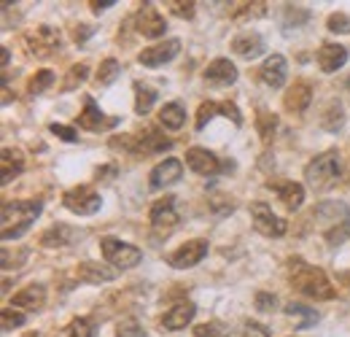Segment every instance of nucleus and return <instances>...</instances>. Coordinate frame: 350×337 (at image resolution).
<instances>
[{
  "label": "nucleus",
  "instance_id": "c03bdc74",
  "mask_svg": "<svg viewBox=\"0 0 350 337\" xmlns=\"http://www.w3.org/2000/svg\"><path fill=\"white\" fill-rule=\"evenodd\" d=\"M243 337H269V329H267L264 324H259V321H248V324H245V335Z\"/></svg>",
  "mask_w": 350,
  "mask_h": 337
},
{
  "label": "nucleus",
  "instance_id": "ea45409f",
  "mask_svg": "<svg viewBox=\"0 0 350 337\" xmlns=\"http://www.w3.org/2000/svg\"><path fill=\"white\" fill-rule=\"evenodd\" d=\"M254 305H256V310H262V313H272V310H275V305H278V297L269 295V292H256Z\"/></svg>",
  "mask_w": 350,
  "mask_h": 337
},
{
  "label": "nucleus",
  "instance_id": "20e7f679",
  "mask_svg": "<svg viewBox=\"0 0 350 337\" xmlns=\"http://www.w3.org/2000/svg\"><path fill=\"white\" fill-rule=\"evenodd\" d=\"M111 146L130 151V154H162V151L173 149V140L159 135L157 129L146 127L140 135H122V140H111Z\"/></svg>",
  "mask_w": 350,
  "mask_h": 337
},
{
  "label": "nucleus",
  "instance_id": "c9c22d12",
  "mask_svg": "<svg viewBox=\"0 0 350 337\" xmlns=\"http://www.w3.org/2000/svg\"><path fill=\"white\" fill-rule=\"evenodd\" d=\"M0 324H3V332H11V329H19L25 324V316L16 313L14 308H3L0 310Z\"/></svg>",
  "mask_w": 350,
  "mask_h": 337
},
{
  "label": "nucleus",
  "instance_id": "c85d7f7f",
  "mask_svg": "<svg viewBox=\"0 0 350 337\" xmlns=\"http://www.w3.org/2000/svg\"><path fill=\"white\" fill-rule=\"evenodd\" d=\"M119 73H122V65H119V60H113V57H108V60H103L100 62V71H97V84H113L116 79H119Z\"/></svg>",
  "mask_w": 350,
  "mask_h": 337
},
{
  "label": "nucleus",
  "instance_id": "37998d69",
  "mask_svg": "<svg viewBox=\"0 0 350 337\" xmlns=\"http://www.w3.org/2000/svg\"><path fill=\"white\" fill-rule=\"evenodd\" d=\"M49 129H51V135H57V138H62V140H68V143H76L79 140V132L73 129V127H65V125H49Z\"/></svg>",
  "mask_w": 350,
  "mask_h": 337
},
{
  "label": "nucleus",
  "instance_id": "a18cd8bd",
  "mask_svg": "<svg viewBox=\"0 0 350 337\" xmlns=\"http://www.w3.org/2000/svg\"><path fill=\"white\" fill-rule=\"evenodd\" d=\"M113 3H116V0H92V11H94V14H103V11L111 8Z\"/></svg>",
  "mask_w": 350,
  "mask_h": 337
},
{
  "label": "nucleus",
  "instance_id": "9d476101",
  "mask_svg": "<svg viewBox=\"0 0 350 337\" xmlns=\"http://www.w3.org/2000/svg\"><path fill=\"white\" fill-rule=\"evenodd\" d=\"M135 30H137L143 38H159V36H165L167 22H165V16H162L151 3H146V5H140V11L135 14Z\"/></svg>",
  "mask_w": 350,
  "mask_h": 337
},
{
  "label": "nucleus",
  "instance_id": "6e6552de",
  "mask_svg": "<svg viewBox=\"0 0 350 337\" xmlns=\"http://www.w3.org/2000/svg\"><path fill=\"white\" fill-rule=\"evenodd\" d=\"M25 43H27V49H30L33 57H41L44 60V57H51L59 49L62 38H59V30L41 25V27H36V30H30L25 36Z\"/></svg>",
  "mask_w": 350,
  "mask_h": 337
},
{
  "label": "nucleus",
  "instance_id": "39448f33",
  "mask_svg": "<svg viewBox=\"0 0 350 337\" xmlns=\"http://www.w3.org/2000/svg\"><path fill=\"white\" fill-rule=\"evenodd\" d=\"M100 251L105 256L108 264H113L116 270H130L143 262V251L132 243H124L119 238H103L100 240Z\"/></svg>",
  "mask_w": 350,
  "mask_h": 337
},
{
  "label": "nucleus",
  "instance_id": "2eb2a0df",
  "mask_svg": "<svg viewBox=\"0 0 350 337\" xmlns=\"http://www.w3.org/2000/svg\"><path fill=\"white\" fill-rule=\"evenodd\" d=\"M310 103H312V86L307 84V82H294V84L286 89V95H283V105H286V111L288 114H305L307 108H310Z\"/></svg>",
  "mask_w": 350,
  "mask_h": 337
},
{
  "label": "nucleus",
  "instance_id": "09e8293b",
  "mask_svg": "<svg viewBox=\"0 0 350 337\" xmlns=\"http://www.w3.org/2000/svg\"><path fill=\"white\" fill-rule=\"evenodd\" d=\"M8 60H11V54H8V49H3V68L8 65Z\"/></svg>",
  "mask_w": 350,
  "mask_h": 337
},
{
  "label": "nucleus",
  "instance_id": "4468645a",
  "mask_svg": "<svg viewBox=\"0 0 350 337\" xmlns=\"http://www.w3.org/2000/svg\"><path fill=\"white\" fill-rule=\"evenodd\" d=\"M81 238H84L81 229H76L70 224H54V227H49L41 235V246H46V249H62V246H73Z\"/></svg>",
  "mask_w": 350,
  "mask_h": 337
},
{
  "label": "nucleus",
  "instance_id": "cd10ccee",
  "mask_svg": "<svg viewBox=\"0 0 350 337\" xmlns=\"http://www.w3.org/2000/svg\"><path fill=\"white\" fill-rule=\"evenodd\" d=\"M157 103V92L143 82H135V114L137 116H146Z\"/></svg>",
  "mask_w": 350,
  "mask_h": 337
},
{
  "label": "nucleus",
  "instance_id": "f257e3e1",
  "mask_svg": "<svg viewBox=\"0 0 350 337\" xmlns=\"http://www.w3.org/2000/svg\"><path fill=\"white\" fill-rule=\"evenodd\" d=\"M288 281H291V286L297 292H302L305 297H312V299H334L337 297V289L332 286L326 273L321 267L307 264L305 259H299V256L288 259Z\"/></svg>",
  "mask_w": 350,
  "mask_h": 337
},
{
  "label": "nucleus",
  "instance_id": "7ed1b4c3",
  "mask_svg": "<svg viewBox=\"0 0 350 337\" xmlns=\"http://www.w3.org/2000/svg\"><path fill=\"white\" fill-rule=\"evenodd\" d=\"M340 173H342L340 154L337 151H323V154H318L305 168V181L315 192H323V189L334 186V181L340 178Z\"/></svg>",
  "mask_w": 350,
  "mask_h": 337
},
{
  "label": "nucleus",
  "instance_id": "de8ad7c7",
  "mask_svg": "<svg viewBox=\"0 0 350 337\" xmlns=\"http://www.w3.org/2000/svg\"><path fill=\"white\" fill-rule=\"evenodd\" d=\"M113 173H116V168H113V165H111V168L97 170V181H100V178H105V175H113Z\"/></svg>",
  "mask_w": 350,
  "mask_h": 337
},
{
  "label": "nucleus",
  "instance_id": "4be33fe9",
  "mask_svg": "<svg viewBox=\"0 0 350 337\" xmlns=\"http://www.w3.org/2000/svg\"><path fill=\"white\" fill-rule=\"evenodd\" d=\"M232 51L240 54V57H245V60H254V57H259L264 51V38L259 33H254V30H245V33L234 36Z\"/></svg>",
  "mask_w": 350,
  "mask_h": 337
},
{
  "label": "nucleus",
  "instance_id": "c756f323",
  "mask_svg": "<svg viewBox=\"0 0 350 337\" xmlns=\"http://www.w3.org/2000/svg\"><path fill=\"white\" fill-rule=\"evenodd\" d=\"M286 313L299 319V329H307V327H312V324L318 321V313L310 310V308L302 305V302H288V305H286Z\"/></svg>",
  "mask_w": 350,
  "mask_h": 337
},
{
  "label": "nucleus",
  "instance_id": "aec40b11",
  "mask_svg": "<svg viewBox=\"0 0 350 337\" xmlns=\"http://www.w3.org/2000/svg\"><path fill=\"white\" fill-rule=\"evenodd\" d=\"M267 186L275 189V195L280 197V203L288 211L302 208V203H305V186L302 184H297V181H269Z\"/></svg>",
  "mask_w": 350,
  "mask_h": 337
},
{
  "label": "nucleus",
  "instance_id": "a878e982",
  "mask_svg": "<svg viewBox=\"0 0 350 337\" xmlns=\"http://www.w3.org/2000/svg\"><path fill=\"white\" fill-rule=\"evenodd\" d=\"M3 160H0V178H3V184H8V181H14L22 170H25V157H22V151H16V149H3V154H0Z\"/></svg>",
  "mask_w": 350,
  "mask_h": 337
},
{
  "label": "nucleus",
  "instance_id": "4c0bfd02",
  "mask_svg": "<svg viewBox=\"0 0 350 337\" xmlns=\"http://www.w3.org/2000/svg\"><path fill=\"white\" fill-rule=\"evenodd\" d=\"M226 327L221 324V321H208V324H200L197 329H194V337H226Z\"/></svg>",
  "mask_w": 350,
  "mask_h": 337
},
{
  "label": "nucleus",
  "instance_id": "2f4dec72",
  "mask_svg": "<svg viewBox=\"0 0 350 337\" xmlns=\"http://www.w3.org/2000/svg\"><path fill=\"white\" fill-rule=\"evenodd\" d=\"M256 129H259L262 140H272V135H275V129H278V116L269 114V111H259V114H256Z\"/></svg>",
  "mask_w": 350,
  "mask_h": 337
},
{
  "label": "nucleus",
  "instance_id": "e433bc0d",
  "mask_svg": "<svg viewBox=\"0 0 350 337\" xmlns=\"http://www.w3.org/2000/svg\"><path fill=\"white\" fill-rule=\"evenodd\" d=\"M116 337H146V332H143V327H140L137 319H124L116 327Z\"/></svg>",
  "mask_w": 350,
  "mask_h": 337
},
{
  "label": "nucleus",
  "instance_id": "393cba45",
  "mask_svg": "<svg viewBox=\"0 0 350 337\" xmlns=\"http://www.w3.org/2000/svg\"><path fill=\"white\" fill-rule=\"evenodd\" d=\"M194 316H197V308H194L191 302H180V305L170 308V310L162 316V327H165V329H170V332L183 329Z\"/></svg>",
  "mask_w": 350,
  "mask_h": 337
},
{
  "label": "nucleus",
  "instance_id": "412c9836",
  "mask_svg": "<svg viewBox=\"0 0 350 337\" xmlns=\"http://www.w3.org/2000/svg\"><path fill=\"white\" fill-rule=\"evenodd\" d=\"M119 125V119H105V114L100 111V105L87 97L84 100V111L79 114V127L81 129H89V132H100V129H105V127H113Z\"/></svg>",
  "mask_w": 350,
  "mask_h": 337
},
{
  "label": "nucleus",
  "instance_id": "b1692460",
  "mask_svg": "<svg viewBox=\"0 0 350 337\" xmlns=\"http://www.w3.org/2000/svg\"><path fill=\"white\" fill-rule=\"evenodd\" d=\"M205 79L211 82V84H234L237 82V68H234V62H229V60H213L208 68H205Z\"/></svg>",
  "mask_w": 350,
  "mask_h": 337
},
{
  "label": "nucleus",
  "instance_id": "423d86ee",
  "mask_svg": "<svg viewBox=\"0 0 350 337\" xmlns=\"http://www.w3.org/2000/svg\"><path fill=\"white\" fill-rule=\"evenodd\" d=\"M62 205L68 211L79 213V216H92V213L100 211L103 200L92 186H73V189H68L62 195Z\"/></svg>",
  "mask_w": 350,
  "mask_h": 337
},
{
  "label": "nucleus",
  "instance_id": "7c9ffc66",
  "mask_svg": "<svg viewBox=\"0 0 350 337\" xmlns=\"http://www.w3.org/2000/svg\"><path fill=\"white\" fill-rule=\"evenodd\" d=\"M65 335L68 337H94L97 335V324H94V319H73V321L65 327Z\"/></svg>",
  "mask_w": 350,
  "mask_h": 337
},
{
  "label": "nucleus",
  "instance_id": "f03ea898",
  "mask_svg": "<svg viewBox=\"0 0 350 337\" xmlns=\"http://www.w3.org/2000/svg\"><path fill=\"white\" fill-rule=\"evenodd\" d=\"M44 203L41 200H5L3 203V240H16L22 238L30 224L41 216Z\"/></svg>",
  "mask_w": 350,
  "mask_h": 337
},
{
  "label": "nucleus",
  "instance_id": "f704fd0d",
  "mask_svg": "<svg viewBox=\"0 0 350 337\" xmlns=\"http://www.w3.org/2000/svg\"><path fill=\"white\" fill-rule=\"evenodd\" d=\"M51 84H54V73H51V71H38V73L27 82V92H30V95H41V92H46Z\"/></svg>",
  "mask_w": 350,
  "mask_h": 337
},
{
  "label": "nucleus",
  "instance_id": "f3484780",
  "mask_svg": "<svg viewBox=\"0 0 350 337\" xmlns=\"http://www.w3.org/2000/svg\"><path fill=\"white\" fill-rule=\"evenodd\" d=\"M76 278L81 284H108L119 278V270L113 264H100V262H81L76 270Z\"/></svg>",
  "mask_w": 350,
  "mask_h": 337
},
{
  "label": "nucleus",
  "instance_id": "72a5a7b5",
  "mask_svg": "<svg viewBox=\"0 0 350 337\" xmlns=\"http://www.w3.org/2000/svg\"><path fill=\"white\" fill-rule=\"evenodd\" d=\"M216 114H221V103H213V100L202 103V105L197 108V122H194V127H197V129H205V125H208Z\"/></svg>",
  "mask_w": 350,
  "mask_h": 337
},
{
  "label": "nucleus",
  "instance_id": "ddd939ff",
  "mask_svg": "<svg viewBox=\"0 0 350 337\" xmlns=\"http://www.w3.org/2000/svg\"><path fill=\"white\" fill-rule=\"evenodd\" d=\"M148 221H151V227L159 229V232L175 229V224H178L175 197H162V200H157V203L151 205V211H148Z\"/></svg>",
  "mask_w": 350,
  "mask_h": 337
},
{
  "label": "nucleus",
  "instance_id": "1a4fd4ad",
  "mask_svg": "<svg viewBox=\"0 0 350 337\" xmlns=\"http://www.w3.org/2000/svg\"><path fill=\"white\" fill-rule=\"evenodd\" d=\"M251 216H254V227L262 235H267V238H280L288 229V224L272 211L267 203H251Z\"/></svg>",
  "mask_w": 350,
  "mask_h": 337
},
{
  "label": "nucleus",
  "instance_id": "79ce46f5",
  "mask_svg": "<svg viewBox=\"0 0 350 337\" xmlns=\"http://www.w3.org/2000/svg\"><path fill=\"white\" fill-rule=\"evenodd\" d=\"M326 25H329L332 33H350V19L345 14H332V16L326 19Z\"/></svg>",
  "mask_w": 350,
  "mask_h": 337
},
{
  "label": "nucleus",
  "instance_id": "bb28decb",
  "mask_svg": "<svg viewBox=\"0 0 350 337\" xmlns=\"http://www.w3.org/2000/svg\"><path fill=\"white\" fill-rule=\"evenodd\" d=\"M159 125L165 127V129H180V127L186 125V111H183V105H180V103H167V105H162V111H159Z\"/></svg>",
  "mask_w": 350,
  "mask_h": 337
},
{
  "label": "nucleus",
  "instance_id": "49530a36",
  "mask_svg": "<svg viewBox=\"0 0 350 337\" xmlns=\"http://www.w3.org/2000/svg\"><path fill=\"white\" fill-rule=\"evenodd\" d=\"M73 36H76V41H87L89 36H92V27H89V25H79Z\"/></svg>",
  "mask_w": 350,
  "mask_h": 337
},
{
  "label": "nucleus",
  "instance_id": "dca6fc26",
  "mask_svg": "<svg viewBox=\"0 0 350 337\" xmlns=\"http://www.w3.org/2000/svg\"><path fill=\"white\" fill-rule=\"evenodd\" d=\"M315 60L323 73H334L348 62V49L340 43H321V49L315 51Z\"/></svg>",
  "mask_w": 350,
  "mask_h": 337
},
{
  "label": "nucleus",
  "instance_id": "9b49d317",
  "mask_svg": "<svg viewBox=\"0 0 350 337\" xmlns=\"http://www.w3.org/2000/svg\"><path fill=\"white\" fill-rule=\"evenodd\" d=\"M205 256H208V240H189L173 253H167V264L175 270H186V267L200 264Z\"/></svg>",
  "mask_w": 350,
  "mask_h": 337
},
{
  "label": "nucleus",
  "instance_id": "58836bf2",
  "mask_svg": "<svg viewBox=\"0 0 350 337\" xmlns=\"http://www.w3.org/2000/svg\"><path fill=\"white\" fill-rule=\"evenodd\" d=\"M326 122H323V127L326 129H337V127L342 125V105L334 100V103H329V111H326Z\"/></svg>",
  "mask_w": 350,
  "mask_h": 337
},
{
  "label": "nucleus",
  "instance_id": "f8f14e48",
  "mask_svg": "<svg viewBox=\"0 0 350 337\" xmlns=\"http://www.w3.org/2000/svg\"><path fill=\"white\" fill-rule=\"evenodd\" d=\"M178 51H180V41L178 38H167V41L157 43V46L143 49L137 54V62L146 65V68H162L165 62H170V60L178 57Z\"/></svg>",
  "mask_w": 350,
  "mask_h": 337
},
{
  "label": "nucleus",
  "instance_id": "a19ab883",
  "mask_svg": "<svg viewBox=\"0 0 350 337\" xmlns=\"http://www.w3.org/2000/svg\"><path fill=\"white\" fill-rule=\"evenodd\" d=\"M167 8L173 11L175 16H186V19H191V16H194V8H197V3H183V0H170V3H167Z\"/></svg>",
  "mask_w": 350,
  "mask_h": 337
},
{
  "label": "nucleus",
  "instance_id": "5701e85b",
  "mask_svg": "<svg viewBox=\"0 0 350 337\" xmlns=\"http://www.w3.org/2000/svg\"><path fill=\"white\" fill-rule=\"evenodd\" d=\"M11 305H14V308H25V310H38V308H44L46 286H41V284L25 286L22 292H16V295L11 297Z\"/></svg>",
  "mask_w": 350,
  "mask_h": 337
},
{
  "label": "nucleus",
  "instance_id": "6ab92c4d",
  "mask_svg": "<svg viewBox=\"0 0 350 337\" xmlns=\"http://www.w3.org/2000/svg\"><path fill=\"white\" fill-rule=\"evenodd\" d=\"M180 175H183V162L180 160H165V162H159L157 168L148 173V181H151V186L154 189H165V186H173L180 181Z\"/></svg>",
  "mask_w": 350,
  "mask_h": 337
},
{
  "label": "nucleus",
  "instance_id": "0eeeda50",
  "mask_svg": "<svg viewBox=\"0 0 350 337\" xmlns=\"http://www.w3.org/2000/svg\"><path fill=\"white\" fill-rule=\"evenodd\" d=\"M186 165L194 170V173L205 175V178H211V175H219L221 170H232V168H234L232 162H221V160L216 157V154H213V151H208V149H200V146H191V149L186 151Z\"/></svg>",
  "mask_w": 350,
  "mask_h": 337
},
{
  "label": "nucleus",
  "instance_id": "473e14b6",
  "mask_svg": "<svg viewBox=\"0 0 350 337\" xmlns=\"http://www.w3.org/2000/svg\"><path fill=\"white\" fill-rule=\"evenodd\" d=\"M87 73H89L87 62H79V65H73V68L68 71V79H65L62 89H65V92H70V89H76L79 84H84V82H87Z\"/></svg>",
  "mask_w": 350,
  "mask_h": 337
},
{
  "label": "nucleus",
  "instance_id": "a211bd4d",
  "mask_svg": "<svg viewBox=\"0 0 350 337\" xmlns=\"http://www.w3.org/2000/svg\"><path fill=\"white\" fill-rule=\"evenodd\" d=\"M286 76H288V65H286V57L283 54H269L264 60V65L259 68V79L272 89H280L286 84Z\"/></svg>",
  "mask_w": 350,
  "mask_h": 337
}]
</instances>
